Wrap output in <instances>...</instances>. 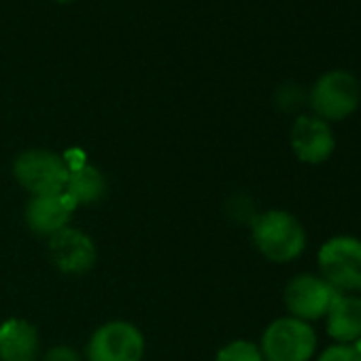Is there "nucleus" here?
<instances>
[{
	"label": "nucleus",
	"instance_id": "2eb2a0df",
	"mask_svg": "<svg viewBox=\"0 0 361 361\" xmlns=\"http://www.w3.org/2000/svg\"><path fill=\"white\" fill-rule=\"evenodd\" d=\"M215 361H264L259 346L249 340H234L217 353Z\"/></svg>",
	"mask_w": 361,
	"mask_h": 361
},
{
	"label": "nucleus",
	"instance_id": "dca6fc26",
	"mask_svg": "<svg viewBox=\"0 0 361 361\" xmlns=\"http://www.w3.org/2000/svg\"><path fill=\"white\" fill-rule=\"evenodd\" d=\"M317 361H361V350L355 344H331Z\"/></svg>",
	"mask_w": 361,
	"mask_h": 361
},
{
	"label": "nucleus",
	"instance_id": "f257e3e1",
	"mask_svg": "<svg viewBox=\"0 0 361 361\" xmlns=\"http://www.w3.org/2000/svg\"><path fill=\"white\" fill-rule=\"evenodd\" d=\"M251 234L259 253L276 264H289L306 249L302 224L285 211H266L257 215L251 224Z\"/></svg>",
	"mask_w": 361,
	"mask_h": 361
},
{
	"label": "nucleus",
	"instance_id": "20e7f679",
	"mask_svg": "<svg viewBox=\"0 0 361 361\" xmlns=\"http://www.w3.org/2000/svg\"><path fill=\"white\" fill-rule=\"evenodd\" d=\"M20 185L37 196H60L68 180V166L64 157L47 149L24 151L13 166Z\"/></svg>",
	"mask_w": 361,
	"mask_h": 361
},
{
	"label": "nucleus",
	"instance_id": "f8f14e48",
	"mask_svg": "<svg viewBox=\"0 0 361 361\" xmlns=\"http://www.w3.org/2000/svg\"><path fill=\"white\" fill-rule=\"evenodd\" d=\"M39 334L24 319H9L0 325V361H37Z\"/></svg>",
	"mask_w": 361,
	"mask_h": 361
},
{
	"label": "nucleus",
	"instance_id": "f3484780",
	"mask_svg": "<svg viewBox=\"0 0 361 361\" xmlns=\"http://www.w3.org/2000/svg\"><path fill=\"white\" fill-rule=\"evenodd\" d=\"M230 213L236 221L240 224H253V219L257 217L255 215V209H253V202L245 196H236L232 202H230Z\"/></svg>",
	"mask_w": 361,
	"mask_h": 361
},
{
	"label": "nucleus",
	"instance_id": "39448f33",
	"mask_svg": "<svg viewBox=\"0 0 361 361\" xmlns=\"http://www.w3.org/2000/svg\"><path fill=\"white\" fill-rule=\"evenodd\" d=\"M321 276L340 293L361 291V240L334 236L319 249Z\"/></svg>",
	"mask_w": 361,
	"mask_h": 361
},
{
	"label": "nucleus",
	"instance_id": "423d86ee",
	"mask_svg": "<svg viewBox=\"0 0 361 361\" xmlns=\"http://www.w3.org/2000/svg\"><path fill=\"white\" fill-rule=\"evenodd\" d=\"M142 334L128 321H111L98 327L87 346L90 361H140Z\"/></svg>",
	"mask_w": 361,
	"mask_h": 361
},
{
	"label": "nucleus",
	"instance_id": "0eeeda50",
	"mask_svg": "<svg viewBox=\"0 0 361 361\" xmlns=\"http://www.w3.org/2000/svg\"><path fill=\"white\" fill-rule=\"evenodd\" d=\"M336 291L323 276L317 274H298L285 287V306L291 317L300 321H314L327 314Z\"/></svg>",
	"mask_w": 361,
	"mask_h": 361
},
{
	"label": "nucleus",
	"instance_id": "6e6552de",
	"mask_svg": "<svg viewBox=\"0 0 361 361\" xmlns=\"http://www.w3.org/2000/svg\"><path fill=\"white\" fill-rule=\"evenodd\" d=\"M291 149L304 164L327 161L336 149L331 126L314 115H300L291 128Z\"/></svg>",
	"mask_w": 361,
	"mask_h": 361
},
{
	"label": "nucleus",
	"instance_id": "a211bd4d",
	"mask_svg": "<svg viewBox=\"0 0 361 361\" xmlns=\"http://www.w3.org/2000/svg\"><path fill=\"white\" fill-rule=\"evenodd\" d=\"M43 361H81V359H79V355L73 348H68V346H56V348H51L47 353V357Z\"/></svg>",
	"mask_w": 361,
	"mask_h": 361
},
{
	"label": "nucleus",
	"instance_id": "aec40b11",
	"mask_svg": "<svg viewBox=\"0 0 361 361\" xmlns=\"http://www.w3.org/2000/svg\"><path fill=\"white\" fill-rule=\"evenodd\" d=\"M355 346H357V348L361 350V340H357V342H355Z\"/></svg>",
	"mask_w": 361,
	"mask_h": 361
},
{
	"label": "nucleus",
	"instance_id": "9d476101",
	"mask_svg": "<svg viewBox=\"0 0 361 361\" xmlns=\"http://www.w3.org/2000/svg\"><path fill=\"white\" fill-rule=\"evenodd\" d=\"M77 209L73 198L66 194L60 196H37L26 209V221L30 230L39 236H54L66 228L71 213Z\"/></svg>",
	"mask_w": 361,
	"mask_h": 361
},
{
	"label": "nucleus",
	"instance_id": "6ab92c4d",
	"mask_svg": "<svg viewBox=\"0 0 361 361\" xmlns=\"http://www.w3.org/2000/svg\"><path fill=\"white\" fill-rule=\"evenodd\" d=\"M56 3H62V5H66V3H75V0H56Z\"/></svg>",
	"mask_w": 361,
	"mask_h": 361
},
{
	"label": "nucleus",
	"instance_id": "7ed1b4c3",
	"mask_svg": "<svg viewBox=\"0 0 361 361\" xmlns=\"http://www.w3.org/2000/svg\"><path fill=\"white\" fill-rule=\"evenodd\" d=\"M259 350L264 361H310L317 350V331L306 321L283 317L266 327Z\"/></svg>",
	"mask_w": 361,
	"mask_h": 361
},
{
	"label": "nucleus",
	"instance_id": "f03ea898",
	"mask_svg": "<svg viewBox=\"0 0 361 361\" xmlns=\"http://www.w3.org/2000/svg\"><path fill=\"white\" fill-rule=\"evenodd\" d=\"M361 102V85L348 71L336 68L323 73L308 92V106L323 121H342L350 117Z\"/></svg>",
	"mask_w": 361,
	"mask_h": 361
},
{
	"label": "nucleus",
	"instance_id": "1a4fd4ad",
	"mask_svg": "<svg viewBox=\"0 0 361 361\" xmlns=\"http://www.w3.org/2000/svg\"><path fill=\"white\" fill-rule=\"evenodd\" d=\"M51 262L66 274H83L96 264V247L90 236L79 230L64 228L49 240Z\"/></svg>",
	"mask_w": 361,
	"mask_h": 361
},
{
	"label": "nucleus",
	"instance_id": "ddd939ff",
	"mask_svg": "<svg viewBox=\"0 0 361 361\" xmlns=\"http://www.w3.org/2000/svg\"><path fill=\"white\" fill-rule=\"evenodd\" d=\"M106 192V183L104 176L100 174V170L92 164H83L77 170L68 172V180L64 194L68 198H73L75 204H92L98 202Z\"/></svg>",
	"mask_w": 361,
	"mask_h": 361
},
{
	"label": "nucleus",
	"instance_id": "4468645a",
	"mask_svg": "<svg viewBox=\"0 0 361 361\" xmlns=\"http://www.w3.org/2000/svg\"><path fill=\"white\" fill-rule=\"evenodd\" d=\"M274 104L285 113H295L308 104V92H304L298 83H283L274 92Z\"/></svg>",
	"mask_w": 361,
	"mask_h": 361
},
{
	"label": "nucleus",
	"instance_id": "9b49d317",
	"mask_svg": "<svg viewBox=\"0 0 361 361\" xmlns=\"http://www.w3.org/2000/svg\"><path fill=\"white\" fill-rule=\"evenodd\" d=\"M327 334L338 344H355L361 340V298L355 293H338L327 310Z\"/></svg>",
	"mask_w": 361,
	"mask_h": 361
}]
</instances>
